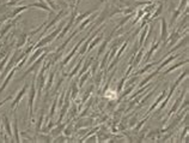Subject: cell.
<instances>
[{"instance_id": "41", "label": "cell", "mask_w": 189, "mask_h": 143, "mask_svg": "<svg viewBox=\"0 0 189 143\" xmlns=\"http://www.w3.org/2000/svg\"><path fill=\"white\" fill-rule=\"evenodd\" d=\"M139 79H140V76H136V75H135V76H133V77L127 82L126 85H123V87L127 88V87H129V85H132V84H136V82H138Z\"/></svg>"}, {"instance_id": "48", "label": "cell", "mask_w": 189, "mask_h": 143, "mask_svg": "<svg viewBox=\"0 0 189 143\" xmlns=\"http://www.w3.org/2000/svg\"><path fill=\"white\" fill-rule=\"evenodd\" d=\"M85 140H88V141H85V142H97V136L92 134V135H90V136H88Z\"/></svg>"}, {"instance_id": "15", "label": "cell", "mask_w": 189, "mask_h": 143, "mask_svg": "<svg viewBox=\"0 0 189 143\" xmlns=\"http://www.w3.org/2000/svg\"><path fill=\"white\" fill-rule=\"evenodd\" d=\"M166 94H168V89H166V87H165V88H164V89L162 90L160 95H159V96L157 98V100H156V101H155V102L152 104V106H151V107L149 108V111H147V114H151V113L153 112V109H156V108H157L158 106H159V104H160V102L163 101V99H164V98L166 96Z\"/></svg>"}, {"instance_id": "2", "label": "cell", "mask_w": 189, "mask_h": 143, "mask_svg": "<svg viewBox=\"0 0 189 143\" xmlns=\"http://www.w3.org/2000/svg\"><path fill=\"white\" fill-rule=\"evenodd\" d=\"M38 70L34 71L31 84H30V90H29V99H28L29 106H28V112H29V121H30V124L34 121V104H35V100H36V76H37Z\"/></svg>"}, {"instance_id": "5", "label": "cell", "mask_w": 189, "mask_h": 143, "mask_svg": "<svg viewBox=\"0 0 189 143\" xmlns=\"http://www.w3.org/2000/svg\"><path fill=\"white\" fill-rule=\"evenodd\" d=\"M66 13H67V11H66V10H60V11H59V13H58V15H56L54 18H52V19H50V22H48V23H47L48 25H46V28H44V29H43V32L41 33L40 38L46 35V33H47V32H48L50 28H53V27H54L56 23H59V22L62 19L63 17H65V15H66Z\"/></svg>"}, {"instance_id": "34", "label": "cell", "mask_w": 189, "mask_h": 143, "mask_svg": "<svg viewBox=\"0 0 189 143\" xmlns=\"http://www.w3.org/2000/svg\"><path fill=\"white\" fill-rule=\"evenodd\" d=\"M99 70V58H97V57H94V62H92V64H91V76L94 77V75L97 73V71Z\"/></svg>"}, {"instance_id": "12", "label": "cell", "mask_w": 189, "mask_h": 143, "mask_svg": "<svg viewBox=\"0 0 189 143\" xmlns=\"http://www.w3.org/2000/svg\"><path fill=\"white\" fill-rule=\"evenodd\" d=\"M12 136L14 137V142H21L19 130H18V117L17 113L13 112V129H12Z\"/></svg>"}, {"instance_id": "26", "label": "cell", "mask_w": 189, "mask_h": 143, "mask_svg": "<svg viewBox=\"0 0 189 143\" xmlns=\"http://www.w3.org/2000/svg\"><path fill=\"white\" fill-rule=\"evenodd\" d=\"M83 60H84V58H82V59H80V60L78 62V64H77V65H75V66H74V68L72 69V71H71L69 73H68V75H67V76H68V77H67V81H71L72 78H74V77L77 76V73L79 72V70H80V68H82Z\"/></svg>"}, {"instance_id": "47", "label": "cell", "mask_w": 189, "mask_h": 143, "mask_svg": "<svg viewBox=\"0 0 189 143\" xmlns=\"http://www.w3.org/2000/svg\"><path fill=\"white\" fill-rule=\"evenodd\" d=\"M187 4H188V0H181V2H180V5H178V10L180 11H182L183 12V8H186L187 7Z\"/></svg>"}, {"instance_id": "38", "label": "cell", "mask_w": 189, "mask_h": 143, "mask_svg": "<svg viewBox=\"0 0 189 143\" xmlns=\"http://www.w3.org/2000/svg\"><path fill=\"white\" fill-rule=\"evenodd\" d=\"M163 7H164V6H163V4L160 2V4L158 5V8H157V10H156V11H155V12L152 13V15H151V18H150V22H151V21H153L155 18H157L158 16H160V13H162V11H163Z\"/></svg>"}, {"instance_id": "6", "label": "cell", "mask_w": 189, "mask_h": 143, "mask_svg": "<svg viewBox=\"0 0 189 143\" xmlns=\"http://www.w3.org/2000/svg\"><path fill=\"white\" fill-rule=\"evenodd\" d=\"M29 84H30V82L29 81H27L25 83H24V85H23V88L17 93V95L14 96V99H13V101L11 102V106L10 108L11 109H14V108L18 106V104L21 102V100L24 98V95L27 94V91H28V89H29Z\"/></svg>"}, {"instance_id": "52", "label": "cell", "mask_w": 189, "mask_h": 143, "mask_svg": "<svg viewBox=\"0 0 189 143\" xmlns=\"http://www.w3.org/2000/svg\"><path fill=\"white\" fill-rule=\"evenodd\" d=\"M135 10L132 7V8H125V10H122V13L123 15H129V13H132V12H134Z\"/></svg>"}, {"instance_id": "31", "label": "cell", "mask_w": 189, "mask_h": 143, "mask_svg": "<svg viewBox=\"0 0 189 143\" xmlns=\"http://www.w3.org/2000/svg\"><path fill=\"white\" fill-rule=\"evenodd\" d=\"M158 73H159V72H158L157 70H156V71H153V72H151L149 76H146L144 79H141V81H140V83L138 84V88H140V87H143V85L147 84V83H149V82H150V81H151L153 77H156V76H157Z\"/></svg>"}, {"instance_id": "11", "label": "cell", "mask_w": 189, "mask_h": 143, "mask_svg": "<svg viewBox=\"0 0 189 143\" xmlns=\"http://www.w3.org/2000/svg\"><path fill=\"white\" fill-rule=\"evenodd\" d=\"M187 45H188V35L187 34H184V38H180V42L176 45V46H172L171 48H170V51L166 53V54H164V57H166V55H169V54H171V53H174V52H176L177 49H180V48H182L183 46H186L187 47Z\"/></svg>"}, {"instance_id": "39", "label": "cell", "mask_w": 189, "mask_h": 143, "mask_svg": "<svg viewBox=\"0 0 189 143\" xmlns=\"http://www.w3.org/2000/svg\"><path fill=\"white\" fill-rule=\"evenodd\" d=\"M125 82H126V77L123 76L120 81H119V83H117V87L115 88L116 89V93H117V95L120 94V93H122V89H123V85H125Z\"/></svg>"}, {"instance_id": "10", "label": "cell", "mask_w": 189, "mask_h": 143, "mask_svg": "<svg viewBox=\"0 0 189 143\" xmlns=\"http://www.w3.org/2000/svg\"><path fill=\"white\" fill-rule=\"evenodd\" d=\"M178 57H181V54H175V55H170V54H169V55H166V57L162 60V64H160V65H158V68L156 69V70H157L158 72L160 71V70H163L164 68L169 66V65H170V63H172V62H174L175 59H177Z\"/></svg>"}, {"instance_id": "24", "label": "cell", "mask_w": 189, "mask_h": 143, "mask_svg": "<svg viewBox=\"0 0 189 143\" xmlns=\"http://www.w3.org/2000/svg\"><path fill=\"white\" fill-rule=\"evenodd\" d=\"M144 52H145V48H144V47H140V48H139V51H138V53L135 54L136 57H134L133 63H132V65H133V68H134V69H135L136 66H139V65H140V62H141L143 55H144Z\"/></svg>"}, {"instance_id": "30", "label": "cell", "mask_w": 189, "mask_h": 143, "mask_svg": "<svg viewBox=\"0 0 189 143\" xmlns=\"http://www.w3.org/2000/svg\"><path fill=\"white\" fill-rule=\"evenodd\" d=\"M56 108H58V95H55V98H54V101H53L52 107H50V112H49V114H48V117H47V119H46V124L48 123V120H49V119H53V117H54V114H55Z\"/></svg>"}, {"instance_id": "18", "label": "cell", "mask_w": 189, "mask_h": 143, "mask_svg": "<svg viewBox=\"0 0 189 143\" xmlns=\"http://www.w3.org/2000/svg\"><path fill=\"white\" fill-rule=\"evenodd\" d=\"M68 121L66 120L65 123H60V124H56L52 130H50V136L53 137V138H55L56 136H59V135H61L62 134V130L63 128L66 126V124H67Z\"/></svg>"}, {"instance_id": "1", "label": "cell", "mask_w": 189, "mask_h": 143, "mask_svg": "<svg viewBox=\"0 0 189 143\" xmlns=\"http://www.w3.org/2000/svg\"><path fill=\"white\" fill-rule=\"evenodd\" d=\"M66 23H67V19L61 21V22L59 23V27H58V28H56L54 32H52L49 35H44L43 37H41V38L37 41V43L32 46V51H34V49H36V48H40V47H46L47 45L52 43V42H53V41L56 38L58 34H60V32L62 30V28L65 27V24H66Z\"/></svg>"}, {"instance_id": "3", "label": "cell", "mask_w": 189, "mask_h": 143, "mask_svg": "<svg viewBox=\"0 0 189 143\" xmlns=\"http://www.w3.org/2000/svg\"><path fill=\"white\" fill-rule=\"evenodd\" d=\"M47 54H48V49H47V51H44V52H43V53H42V54H41V55H40V57H38V58H37V59H36L32 64H30V65H29V68L27 69V71H24V73H23L19 78H17V81H23L24 78H27V76H28L29 73H32L34 71L38 70V69L41 68V65H42V62H43V60H44V58L47 57Z\"/></svg>"}, {"instance_id": "19", "label": "cell", "mask_w": 189, "mask_h": 143, "mask_svg": "<svg viewBox=\"0 0 189 143\" xmlns=\"http://www.w3.org/2000/svg\"><path fill=\"white\" fill-rule=\"evenodd\" d=\"M160 24H162V28H160V42L165 41V38L169 35V32H168V24H166V19L163 17L160 19Z\"/></svg>"}, {"instance_id": "45", "label": "cell", "mask_w": 189, "mask_h": 143, "mask_svg": "<svg viewBox=\"0 0 189 143\" xmlns=\"http://www.w3.org/2000/svg\"><path fill=\"white\" fill-rule=\"evenodd\" d=\"M136 123H138V114H135V117H133V118L130 119V121L128 123V128H129V129H130V128H133Z\"/></svg>"}, {"instance_id": "22", "label": "cell", "mask_w": 189, "mask_h": 143, "mask_svg": "<svg viewBox=\"0 0 189 143\" xmlns=\"http://www.w3.org/2000/svg\"><path fill=\"white\" fill-rule=\"evenodd\" d=\"M44 113H46V109L42 108L38 113V119L36 121V128H35V132L36 135H38L41 132V129H42V123H43V118H44Z\"/></svg>"}, {"instance_id": "4", "label": "cell", "mask_w": 189, "mask_h": 143, "mask_svg": "<svg viewBox=\"0 0 189 143\" xmlns=\"http://www.w3.org/2000/svg\"><path fill=\"white\" fill-rule=\"evenodd\" d=\"M187 90H188V87H186V89H184V91H181V94H180V96L176 99V101L174 102V105H172V107L169 109V112H168V114H166V117H165V119L163 120V123H164V125L170 120V118L174 115V114H176V112H177V109L180 107V105H181V102L183 101V98H184V95L187 94Z\"/></svg>"}, {"instance_id": "46", "label": "cell", "mask_w": 189, "mask_h": 143, "mask_svg": "<svg viewBox=\"0 0 189 143\" xmlns=\"http://www.w3.org/2000/svg\"><path fill=\"white\" fill-rule=\"evenodd\" d=\"M155 8H156V4H152V2H151V4H149V6H147L146 8H144L143 11H144V13H147V12H151L152 10H155Z\"/></svg>"}, {"instance_id": "32", "label": "cell", "mask_w": 189, "mask_h": 143, "mask_svg": "<svg viewBox=\"0 0 189 143\" xmlns=\"http://www.w3.org/2000/svg\"><path fill=\"white\" fill-rule=\"evenodd\" d=\"M90 76H91V73H90V71H86L84 72L79 78H78V87H79V89L80 88H83V85L85 84V82L90 78Z\"/></svg>"}, {"instance_id": "23", "label": "cell", "mask_w": 189, "mask_h": 143, "mask_svg": "<svg viewBox=\"0 0 189 143\" xmlns=\"http://www.w3.org/2000/svg\"><path fill=\"white\" fill-rule=\"evenodd\" d=\"M187 64H188V58H186L184 60L178 62V63H176L175 65H171L170 68H168L165 71H163V76H164V75H169L170 72L175 71L176 69H178V68H181V66H183V65H187Z\"/></svg>"}, {"instance_id": "8", "label": "cell", "mask_w": 189, "mask_h": 143, "mask_svg": "<svg viewBox=\"0 0 189 143\" xmlns=\"http://www.w3.org/2000/svg\"><path fill=\"white\" fill-rule=\"evenodd\" d=\"M98 13H99V11H97V12L94 11V13H91V15H90V16H88L85 19H83V21L80 22L79 27L77 28V29H78V32L80 33V32H83V30H84L86 27H90V25H91V22H92L94 19H96V18H97Z\"/></svg>"}, {"instance_id": "14", "label": "cell", "mask_w": 189, "mask_h": 143, "mask_svg": "<svg viewBox=\"0 0 189 143\" xmlns=\"http://www.w3.org/2000/svg\"><path fill=\"white\" fill-rule=\"evenodd\" d=\"M17 70H18V69H17V66H14V68H13V69H12L11 71H10L8 73H7V75H6V77H5L4 79H2V84H1V87H0V94H1V93H2V91H4L5 89H6V87L8 85L10 81L12 79V77L14 76V73H16V71H17Z\"/></svg>"}, {"instance_id": "35", "label": "cell", "mask_w": 189, "mask_h": 143, "mask_svg": "<svg viewBox=\"0 0 189 143\" xmlns=\"http://www.w3.org/2000/svg\"><path fill=\"white\" fill-rule=\"evenodd\" d=\"M78 115V109H77V104L74 102L73 105H72V107H71V112H69V114L67 115V121H71L73 118H75Z\"/></svg>"}, {"instance_id": "50", "label": "cell", "mask_w": 189, "mask_h": 143, "mask_svg": "<svg viewBox=\"0 0 189 143\" xmlns=\"http://www.w3.org/2000/svg\"><path fill=\"white\" fill-rule=\"evenodd\" d=\"M18 1H19V0H11V1L6 2V4H5V6H14V5H17V4H18Z\"/></svg>"}, {"instance_id": "13", "label": "cell", "mask_w": 189, "mask_h": 143, "mask_svg": "<svg viewBox=\"0 0 189 143\" xmlns=\"http://www.w3.org/2000/svg\"><path fill=\"white\" fill-rule=\"evenodd\" d=\"M94 57H89V58H86V59H84L83 60V64H82V68H80V70H79V73H78V78L84 73V72L89 71L90 70V68H91V64H92V62H94Z\"/></svg>"}, {"instance_id": "27", "label": "cell", "mask_w": 189, "mask_h": 143, "mask_svg": "<svg viewBox=\"0 0 189 143\" xmlns=\"http://www.w3.org/2000/svg\"><path fill=\"white\" fill-rule=\"evenodd\" d=\"M74 132V123L71 120V121H68L67 124H66V126L63 128L62 130V134L65 136H67V137H69V136H72V134Z\"/></svg>"}, {"instance_id": "36", "label": "cell", "mask_w": 189, "mask_h": 143, "mask_svg": "<svg viewBox=\"0 0 189 143\" xmlns=\"http://www.w3.org/2000/svg\"><path fill=\"white\" fill-rule=\"evenodd\" d=\"M149 119H150V114H147V115H146L145 118H143V119H141V120H140L139 123H136V124H135L136 126H135V128L133 129V132H134V134L139 132V131H140V129H141V126H143V125H144V124H145V123H146V121H147Z\"/></svg>"}, {"instance_id": "28", "label": "cell", "mask_w": 189, "mask_h": 143, "mask_svg": "<svg viewBox=\"0 0 189 143\" xmlns=\"http://www.w3.org/2000/svg\"><path fill=\"white\" fill-rule=\"evenodd\" d=\"M29 6H30V7H38V8H42V10H44V11H49V12L52 11L50 7L47 5V2H46L44 0H41V1L37 0V2H32Z\"/></svg>"}, {"instance_id": "44", "label": "cell", "mask_w": 189, "mask_h": 143, "mask_svg": "<svg viewBox=\"0 0 189 143\" xmlns=\"http://www.w3.org/2000/svg\"><path fill=\"white\" fill-rule=\"evenodd\" d=\"M187 134H188V123H186V126H184V130H183V132H182V135H181V137H180V142H183V140L186 138V136H187Z\"/></svg>"}, {"instance_id": "42", "label": "cell", "mask_w": 189, "mask_h": 143, "mask_svg": "<svg viewBox=\"0 0 189 143\" xmlns=\"http://www.w3.org/2000/svg\"><path fill=\"white\" fill-rule=\"evenodd\" d=\"M36 138H38L40 141H42V142H53V137L52 136H43V135H38V136H36Z\"/></svg>"}, {"instance_id": "53", "label": "cell", "mask_w": 189, "mask_h": 143, "mask_svg": "<svg viewBox=\"0 0 189 143\" xmlns=\"http://www.w3.org/2000/svg\"><path fill=\"white\" fill-rule=\"evenodd\" d=\"M55 1H59V2H60V4H62L63 6H65V4H63V2H62V1H61V0H55ZM65 7H66V6H65Z\"/></svg>"}, {"instance_id": "43", "label": "cell", "mask_w": 189, "mask_h": 143, "mask_svg": "<svg viewBox=\"0 0 189 143\" xmlns=\"http://www.w3.org/2000/svg\"><path fill=\"white\" fill-rule=\"evenodd\" d=\"M143 15H145V13H144V11H143V10H139V11H138V15H136V17H135V19L132 22V25H135V23H138V22H139V19L143 17Z\"/></svg>"}, {"instance_id": "37", "label": "cell", "mask_w": 189, "mask_h": 143, "mask_svg": "<svg viewBox=\"0 0 189 143\" xmlns=\"http://www.w3.org/2000/svg\"><path fill=\"white\" fill-rule=\"evenodd\" d=\"M147 29H149V25H145V28L141 29V33H140V36H139V47H143L144 45V40L146 37V33H147Z\"/></svg>"}, {"instance_id": "9", "label": "cell", "mask_w": 189, "mask_h": 143, "mask_svg": "<svg viewBox=\"0 0 189 143\" xmlns=\"http://www.w3.org/2000/svg\"><path fill=\"white\" fill-rule=\"evenodd\" d=\"M94 118H86V119H84V118H79V120L75 123V125H74V132L77 131V130H79V129H82V128H90L91 125H94Z\"/></svg>"}, {"instance_id": "17", "label": "cell", "mask_w": 189, "mask_h": 143, "mask_svg": "<svg viewBox=\"0 0 189 143\" xmlns=\"http://www.w3.org/2000/svg\"><path fill=\"white\" fill-rule=\"evenodd\" d=\"M160 41H157V42H152V46H151V48L147 51V53H146V55H145V58H144V63H149L150 62V59H151V57L153 55V53L156 52L158 49V47L160 46Z\"/></svg>"}, {"instance_id": "20", "label": "cell", "mask_w": 189, "mask_h": 143, "mask_svg": "<svg viewBox=\"0 0 189 143\" xmlns=\"http://www.w3.org/2000/svg\"><path fill=\"white\" fill-rule=\"evenodd\" d=\"M94 90V84H91L86 90H85V93H84V95L82 96V99H80V102H79V108L78 109H82V106H83V104H85L86 102V100L92 95V91Z\"/></svg>"}, {"instance_id": "49", "label": "cell", "mask_w": 189, "mask_h": 143, "mask_svg": "<svg viewBox=\"0 0 189 143\" xmlns=\"http://www.w3.org/2000/svg\"><path fill=\"white\" fill-rule=\"evenodd\" d=\"M8 18H10V13H8V15L6 13V15H4L2 17H0V27H1V25H2V24H4V23L8 19Z\"/></svg>"}, {"instance_id": "51", "label": "cell", "mask_w": 189, "mask_h": 143, "mask_svg": "<svg viewBox=\"0 0 189 143\" xmlns=\"http://www.w3.org/2000/svg\"><path fill=\"white\" fill-rule=\"evenodd\" d=\"M11 99H12V96H11V95H8V96H7V98H5L4 100H1V101H0V107H1V106H4V105H5L8 100H11Z\"/></svg>"}, {"instance_id": "7", "label": "cell", "mask_w": 189, "mask_h": 143, "mask_svg": "<svg viewBox=\"0 0 189 143\" xmlns=\"http://www.w3.org/2000/svg\"><path fill=\"white\" fill-rule=\"evenodd\" d=\"M54 78H55V70H52V71L49 72L48 78L46 79V84H44V88H43V90H44V99H43V102H44V104L47 102V99H48V96H49V91H50V89H52V87H53Z\"/></svg>"}, {"instance_id": "40", "label": "cell", "mask_w": 189, "mask_h": 143, "mask_svg": "<svg viewBox=\"0 0 189 143\" xmlns=\"http://www.w3.org/2000/svg\"><path fill=\"white\" fill-rule=\"evenodd\" d=\"M65 79H66V77H63V76H61L60 78H59V81L56 82V85H55V88H54V95H58V91H59V89H60V87L62 85V83L65 82Z\"/></svg>"}, {"instance_id": "25", "label": "cell", "mask_w": 189, "mask_h": 143, "mask_svg": "<svg viewBox=\"0 0 189 143\" xmlns=\"http://www.w3.org/2000/svg\"><path fill=\"white\" fill-rule=\"evenodd\" d=\"M102 40H103V34H99V36H96V37H94V38L91 40V42L89 43L86 52H88V53H91V52H92V49H94L96 46H98V45H99V42H101Z\"/></svg>"}, {"instance_id": "21", "label": "cell", "mask_w": 189, "mask_h": 143, "mask_svg": "<svg viewBox=\"0 0 189 143\" xmlns=\"http://www.w3.org/2000/svg\"><path fill=\"white\" fill-rule=\"evenodd\" d=\"M44 51H47V48H44V47H40V48H36L34 52H32V55L30 57V58H28V62H27V65H30V64H32Z\"/></svg>"}, {"instance_id": "29", "label": "cell", "mask_w": 189, "mask_h": 143, "mask_svg": "<svg viewBox=\"0 0 189 143\" xmlns=\"http://www.w3.org/2000/svg\"><path fill=\"white\" fill-rule=\"evenodd\" d=\"M29 7H30L29 5H25V6H17V7L10 13V18H14V17H17L18 15H22V12L27 11Z\"/></svg>"}, {"instance_id": "33", "label": "cell", "mask_w": 189, "mask_h": 143, "mask_svg": "<svg viewBox=\"0 0 189 143\" xmlns=\"http://www.w3.org/2000/svg\"><path fill=\"white\" fill-rule=\"evenodd\" d=\"M27 41H28V34H22L19 36V38L16 41V48H22L24 45H27Z\"/></svg>"}, {"instance_id": "16", "label": "cell", "mask_w": 189, "mask_h": 143, "mask_svg": "<svg viewBox=\"0 0 189 143\" xmlns=\"http://www.w3.org/2000/svg\"><path fill=\"white\" fill-rule=\"evenodd\" d=\"M1 128L5 130L6 135H7L8 137H11V138H12V128H11V121H10V119H8V117H7L6 114H4V115H2V126H1Z\"/></svg>"}]
</instances>
